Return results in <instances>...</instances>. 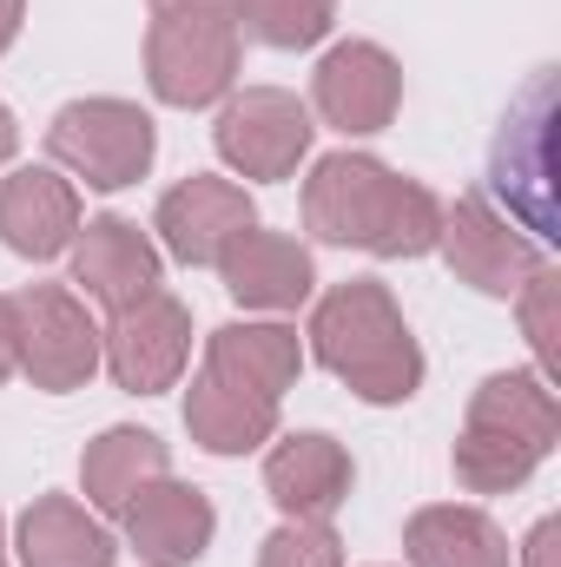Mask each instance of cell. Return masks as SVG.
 Returning a JSON list of instances; mask_svg holds the SVG:
<instances>
[{"mask_svg": "<svg viewBox=\"0 0 561 567\" xmlns=\"http://www.w3.org/2000/svg\"><path fill=\"white\" fill-rule=\"evenodd\" d=\"M436 225H442V198L370 152H330L304 178V231L317 245H344L370 258H422L436 251Z\"/></svg>", "mask_w": 561, "mask_h": 567, "instance_id": "obj_1", "label": "cell"}, {"mask_svg": "<svg viewBox=\"0 0 561 567\" xmlns=\"http://www.w3.org/2000/svg\"><path fill=\"white\" fill-rule=\"evenodd\" d=\"M304 337H310V357L370 410L410 403L422 390V350L397 310V297L377 278H350L324 290Z\"/></svg>", "mask_w": 561, "mask_h": 567, "instance_id": "obj_2", "label": "cell"}, {"mask_svg": "<svg viewBox=\"0 0 561 567\" xmlns=\"http://www.w3.org/2000/svg\"><path fill=\"white\" fill-rule=\"evenodd\" d=\"M561 442V403L542 370H496L469 396V416L456 435V482L469 495H509L522 488Z\"/></svg>", "mask_w": 561, "mask_h": 567, "instance_id": "obj_3", "label": "cell"}, {"mask_svg": "<svg viewBox=\"0 0 561 567\" xmlns=\"http://www.w3.org/2000/svg\"><path fill=\"white\" fill-rule=\"evenodd\" d=\"M47 152H53L60 172L86 178L93 192H126V185H140L145 172H152V158H159V126H152L145 106L113 100V93L67 100L53 113V126H47Z\"/></svg>", "mask_w": 561, "mask_h": 567, "instance_id": "obj_4", "label": "cell"}, {"mask_svg": "<svg viewBox=\"0 0 561 567\" xmlns=\"http://www.w3.org/2000/svg\"><path fill=\"white\" fill-rule=\"evenodd\" d=\"M145 86L159 106L198 113L238 86V20L232 13H152Z\"/></svg>", "mask_w": 561, "mask_h": 567, "instance_id": "obj_5", "label": "cell"}, {"mask_svg": "<svg viewBox=\"0 0 561 567\" xmlns=\"http://www.w3.org/2000/svg\"><path fill=\"white\" fill-rule=\"evenodd\" d=\"M13 330H20V377L47 396L86 390L100 370V323L67 284H27L13 297Z\"/></svg>", "mask_w": 561, "mask_h": 567, "instance_id": "obj_6", "label": "cell"}, {"mask_svg": "<svg viewBox=\"0 0 561 567\" xmlns=\"http://www.w3.org/2000/svg\"><path fill=\"white\" fill-rule=\"evenodd\" d=\"M310 140H317V120L297 93L284 86H245V93H225L218 106V126H212V145L218 158L238 172V178H290L304 158H310Z\"/></svg>", "mask_w": 561, "mask_h": 567, "instance_id": "obj_7", "label": "cell"}, {"mask_svg": "<svg viewBox=\"0 0 561 567\" xmlns=\"http://www.w3.org/2000/svg\"><path fill=\"white\" fill-rule=\"evenodd\" d=\"M496 192L509 198L502 218H516L536 238H555V80L536 73L529 93L509 106L496 140Z\"/></svg>", "mask_w": 561, "mask_h": 567, "instance_id": "obj_8", "label": "cell"}, {"mask_svg": "<svg viewBox=\"0 0 561 567\" xmlns=\"http://www.w3.org/2000/svg\"><path fill=\"white\" fill-rule=\"evenodd\" d=\"M436 251H442V265H449L456 278L476 284L482 297H516L536 265H549V251H542L516 218H502L482 192H462L456 205H442Z\"/></svg>", "mask_w": 561, "mask_h": 567, "instance_id": "obj_9", "label": "cell"}, {"mask_svg": "<svg viewBox=\"0 0 561 567\" xmlns=\"http://www.w3.org/2000/svg\"><path fill=\"white\" fill-rule=\"evenodd\" d=\"M404 106V66L377 40H337L310 73V120L344 140H370Z\"/></svg>", "mask_w": 561, "mask_h": 567, "instance_id": "obj_10", "label": "cell"}, {"mask_svg": "<svg viewBox=\"0 0 561 567\" xmlns=\"http://www.w3.org/2000/svg\"><path fill=\"white\" fill-rule=\"evenodd\" d=\"M185 357H192V310L172 297V290H152L133 310H120L106 330H100V363L106 377L126 390V396H159L185 377Z\"/></svg>", "mask_w": 561, "mask_h": 567, "instance_id": "obj_11", "label": "cell"}, {"mask_svg": "<svg viewBox=\"0 0 561 567\" xmlns=\"http://www.w3.org/2000/svg\"><path fill=\"white\" fill-rule=\"evenodd\" d=\"M252 225H258L252 192L232 185V178H212V172L178 178V185L159 198V212H152L159 245H165L178 265H192V271H218L225 245H232L238 231H252Z\"/></svg>", "mask_w": 561, "mask_h": 567, "instance_id": "obj_12", "label": "cell"}, {"mask_svg": "<svg viewBox=\"0 0 561 567\" xmlns=\"http://www.w3.org/2000/svg\"><path fill=\"white\" fill-rule=\"evenodd\" d=\"M73 284H80L106 317H120V310H133L140 297L165 290V258H159V245L145 238L133 218L106 212V218H86L80 238H73Z\"/></svg>", "mask_w": 561, "mask_h": 567, "instance_id": "obj_13", "label": "cell"}, {"mask_svg": "<svg viewBox=\"0 0 561 567\" xmlns=\"http://www.w3.org/2000/svg\"><path fill=\"white\" fill-rule=\"evenodd\" d=\"M350 482H357V462L324 429L278 435L272 455H265V495L278 502L284 522H330L350 502Z\"/></svg>", "mask_w": 561, "mask_h": 567, "instance_id": "obj_14", "label": "cell"}, {"mask_svg": "<svg viewBox=\"0 0 561 567\" xmlns=\"http://www.w3.org/2000/svg\"><path fill=\"white\" fill-rule=\"evenodd\" d=\"M120 528H126V542L145 567H192L205 561V548L218 535V515H212L205 488H192L178 475H159L120 508Z\"/></svg>", "mask_w": 561, "mask_h": 567, "instance_id": "obj_15", "label": "cell"}, {"mask_svg": "<svg viewBox=\"0 0 561 567\" xmlns=\"http://www.w3.org/2000/svg\"><path fill=\"white\" fill-rule=\"evenodd\" d=\"M80 185L60 178L53 165H20L0 178V245L27 265H47L60 251H73L80 238Z\"/></svg>", "mask_w": 561, "mask_h": 567, "instance_id": "obj_16", "label": "cell"}, {"mask_svg": "<svg viewBox=\"0 0 561 567\" xmlns=\"http://www.w3.org/2000/svg\"><path fill=\"white\" fill-rule=\"evenodd\" d=\"M218 278H225V290H232V303L265 310V317H284V310L310 303V290H317V265H310V251H304L297 238L252 225V231H238V238L225 245Z\"/></svg>", "mask_w": 561, "mask_h": 567, "instance_id": "obj_17", "label": "cell"}, {"mask_svg": "<svg viewBox=\"0 0 561 567\" xmlns=\"http://www.w3.org/2000/svg\"><path fill=\"white\" fill-rule=\"evenodd\" d=\"M205 377L232 383V390H252L265 403H284V390H297L304 377V343L290 323H218L205 337Z\"/></svg>", "mask_w": 561, "mask_h": 567, "instance_id": "obj_18", "label": "cell"}, {"mask_svg": "<svg viewBox=\"0 0 561 567\" xmlns=\"http://www.w3.org/2000/svg\"><path fill=\"white\" fill-rule=\"evenodd\" d=\"M13 555L20 567H113L120 548L100 515H86L73 495H33L27 515L13 522Z\"/></svg>", "mask_w": 561, "mask_h": 567, "instance_id": "obj_19", "label": "cell"}, {"mask_svg": "<svg viewBox=\"0 0 561 567\" xmlns=\"http://www.w3.org/2000/svg\"><path fill=\"white\" fill-rule=\"evenodd\" d=\"M404 555H410V567H516V548L496 528V515H482L469 502L417 508L404 528Z\"/></svg>", "mask_w": 561, "mask_h": 567, "instance_id": "obj_20", "label": "cell"}, {"mask_svg": "<svg viewBox=\"0 0 561 567\" xmlns=\"http://www.w3.org/2000/svg\"><path fill=\"white\" fill-rule=\"evenodd\" d=\"M159 475H172V449L140 423L100 429L86 442V455H80V488H86V508H100V515H120Z\"/></svg>", "mask_w": 561, "mask_h": 567, "instance_id": "obj_21", "label": "cell"}, {"mask_svg": "<svg viewBox=\"0 0 561 567\" xmlns=\"http://www.w3.org/2000/svg\"><path fill=\"white\" fill-rule=\"evenodd\" d=\"M185 435L205 455H252L278 435V403H265L252 390H232V383L198 370L192 390H185Z\"/></svg>", "mask_w": 561, "mask_h": 567, "instance_id": "obj_22", "label": "cell"}, {"mask_svg": "<svg viewBox=\"0 0 561 567\" xmlns=\"http://www.w3.org/2000/svg\"><path fill=\"white\" fill-rule=\"evenodd\" d=\"M232 20H245L252 40L297 53V47H317L337 27V0H232Z\"/></svg>", "mask_w": 561, "mask_h": 567, "instance_id": "obj_23", "label": "cell"}, {"mask_svg": "<svg viewBox=\"0 0 561 567\" xmlns=\"http://www.w3.org/2000/svg\"><path fill=\"white\" fill-rule=\"evenodd\" d=\"M555 303H561V271L555 265H536L529 284L516 290V310H522V330H529V350H536V370H542V377H555V363H561Z\"/></svg>", "mask_w": 561, "mask_h": 567, "instance_id": "obj_24", "label": "cell"}, {"mask_svg": "<svg viewBox=\"0 0 561 567\" xmlns=\"http://www.w3.org/2000/svg\"><path fill=\"white\" fill-rule=\"evenodd\" d=\"M258 567H344V542L330 522H284L265 535Z\"/></svg>", "mask_w": 561, "mask_h": 567, "instance_id": "obj_25", "label": "cell"}, {"mask_svg": "<svg viewBox=\"0 0 561 567\" xmlns=\"http://www.w3.org/2000/svg\"><path fill=\"white\" fill-rule=\"evenodd\" d=\"M555 542H561V522L542 515V522L529 528V542H522V567H555V555H561Z\"/></svg>", "mask_w": 561, "mask_h": 567, "instance_id": "obj_26", "label": "cell"}, {"mask_svg": "<svg viewBox=\"0 0 561 567\" xmlns=\"http://www.w3.org/2000/svg\"><path fill=\"white\" fill-rule=\"evenodd\" d=\"M20 370V330H13V297H0V383Z\"/></svg>", "mask_w": 561, "mask_h": 567, "instance_id": "obj_27", "label": "cell"}, {"mask_svg": "<svg viewBox=\"0 0 561 567\" xmlns=\"http://www.w3.org/2000/svg\"><path fill=\"white\" fill-rule=\"evenodd\" d=\"M152 13H232V0H145Z\"/></svg>", "mask_w": 561, "mask_h": 567, "instance_id": "obj_28", "label": "cell"}, {"mask_svg": "<svg viewBox=\"0 0 561 567\" xmlns=\"http://www.w3.org/2000/svg\"><path fill=\"white\" fill-rule=\"evenodd\" d=\"M20 20H27V0H0V53L20 40Z\"/></svg>", "mask_w": 561, "mask_h": 567, "instance_id": "obj_29", "label": "cell"}, {"mask_svg": "<svg viewBox=\"0 0 561 567\" xmlns=\"http://www.w3.org/2000/svg\"><path fill=\"white\" fill-rule=\"evenodd\" d=\"M13 152H20V120H13V113H7V100H0V165H7Z\"/></svg>", "mask_w": 561, "mask_h": 567, "instance_id": "obj_30", "label": "cell"}, {"mask_svg": "<svg viewBox=\"0 0 561 567\" xmlns=\"http://www.w3.org/2000/svg\"><path fill=\"white\" fill-rule=\"evenodd\" d=\"M0 567H7V542H0Z\"/></svg>", "mask_w": 561, "mask_h": 567, "instance_id": "obj_31", "label": "cell"}]
</instances>
